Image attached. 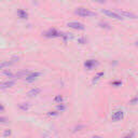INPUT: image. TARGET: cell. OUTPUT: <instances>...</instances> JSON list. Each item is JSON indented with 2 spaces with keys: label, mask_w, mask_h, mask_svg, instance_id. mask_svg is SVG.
I'll return each mask as SVG.
<instances>
[{
  "label": "cell",
  "mask_w": 138,
  "mask_h": 138,
  "mask_svg": "<svg viewBox=\"0 0 138 138\" xmlns=\"http://www.w3.org/2000/svg\"><path fill=\"white\" fill-rule=\"evenodd\" d=\"M76 14H78L79 16H82V17H93V16H96V13L92 12L85 8H78L77 10L75 11Z\"/></svg>",
  "instance_id": "cell-1"
},
{
  "label": "cell",
  "mask_w": 138,
  "mask_h": 138,
  "mask_svg": "<svg viewBox=\"0 0 138 138\" xmlns=\"http://www.w3.org/2000/svg\"><path fill=\"white\" fill-rule=\"evenodd\" d=\"M43 36L44 37H46V38H55V37H61L63 36V33L61 32H58L56 29H49L47 31H46L43 33Z\"/></svg>",
  "instance_id": "cell-2"
},
{
  "label": "cell",
  "mask_w": 138,
  "mask_h": 138,
  "mask_svg": "<svg viewBox=\"0 0 138 138\" xmlns=\"http://www.w3.org/2000/svg\"><path fill=\"white\" fill-rule=\"evenodd\" d=\"M67 25H68L70 28H74V29H79V30L84 29V25L81 23H78V22H69Z\"/></svg>",
  "instance_id": "cell-3"
},
{
  "label": "cell",
  "mask_w": 138,
  "mask_h": 138,
  "mask_svg": "<svg viewBox=\"0 0 138 138\" xmlns=\"http://www.w3.org/2000/svg\"><path fill=\"white\" fill-rule=\"evenodd\" d=\"M111 119L112 121H120L123 119V111L122 110H117L114 111L111 115Z\"/></svg>",
  "instance_id": "cell-4"
},
{
  "label": "cell",
  "mask_w": 138,
  "mask_h": 138,
  "mask_svg": "<svg viewBox=\"0 0 138 138\" xmlns=\"http://www.w3.org/2000/svg\"><path fill=\"white\" fill-rule=\"evenodd\" d=\"M101 12L104 14H106L107 16H109V17H112V18H115V19H121L122 17L119 15V14H117L115 12H112V11H109V10H101Z\"/></svg>",
  "instance_id": "cell-5"
},
{
  "label": "cell",
  "mask_w": 138,
  "mask_h": 138,
  "mask_svg": "<svg viewBox=\"0 0 138 138\" xmlns=\"http://www.w3.org/2000/svg\"><path fill=\"white\" fill-rule=\"evenodd\" d=\"M117 14H119L121 17H122V16H126V17H129V18H136V15H135L134 13L127 12V11H118Z\"/></svg>",
  "instance_id": "cell-6"
},
{
  "label": "cell",
  "mask_w": 138,
  "mask_h": 138,
  "mask_svg": "<svg viewBox=\"0 0 138 138\" xmlns=\"http://www.w3.org/2000/svg\"><path fill=\"white\" fill-rule=\"evenodd\" d=\"M39 76H40L39 72H30V74L28 75L27 77H25V80H26L27 82H32V81L35 80L36 78H38Z\"/></svg>",
  "instance_id": "cell-7"
},
{
  "label": "cell",
  "mask_w": 138,
  "mask_h": 138,
  "mask_svg": "<svg viewBox=\"0 0 138 138\" xmlns=\"http://www.w3.org/2000/svg\"><path fill=\"white\" fill-rule=\"evenodd\" d=\"M97 61H93V60H89V61H86L85 63H84V66L86 67L89 70H91V69H93L95 66H97Z\"/></svg>",
  "instance_id": "cell-8"
},
{
  "label": "cell",
  "mask_w": 138,
  "mask_h": 138,
  "mask_svg": "<svg viewBox=\"0 0 138 138\" xmlns=\"http://www.w3.org/2000/svg\"><path fill=\"white\" fill-rule=\"evenodd\" d=\"M15 84V82L12 80L10 81H4V82L0 83V89H9V88H12V86Z\"/></svg>",
  "instance_id": "cell-9"
},
{
  "label": "cell",
  "mask_w": 138,
  "mask_h": 138,
  "mask_svg": "<svg viewBox=\"0 0 138 138\" xmlns=\"http://www.w3.org/2000/svg\"><path fill=\"white\" fill-rule=\"evenodd\" d=\"M14 63H15V60H12V61H2V63H0V70L3 69V68H5V67L11 66V65L14 64Z\"/></svg>",
  "instance_id": "cell-10"
},
{
  "label": "cell",
  "mask_w": 138,
  "mask_h": 138,
  "mask_svg": "<svg viewBox=\"0 0 138 138\" xmlns=\"http://www.w3.org/2000/svg\"><path fill=\"white\" fill-rule=\"evenodd\" d=\"M40 93H41V89L40 88H36V89L30 90V91L28 92V95H29V96H31V97H33V96H36V95L40 94Z\"/></svg>",
  "instance_id": "cell-11"
},
{
  "label": "cell",
  "mask_w": 138,
  "mask_h": 138,
  "mask_svg": "<svg viewBox=\"0 0 138 138\" xmlns=\"http://www.w3.org/2000/svg\"><path fill=\"white\" fill-rule=\"evenodd\" d=\"M30 74V71L29 70H23V71H19V72H17L14 77H16V78H21V77H27L28 75Z\"/></svg>",
  "instance_id": "cell-12"
},
{
  "label": "cell",
  "mask_w": 138,
  "mask_h": 138,
  "mask_svg": "<svg viewBox=\"0 0 138 138\" xmlns=\"http://www.w3.org/2000/svg\"><path fill=\"white\" fill-rule=\"evenodd\" d=\"M17 15H18V17H21V18H27L28 17V14L26 11H24V10H18L17 11Z\"/></svg>",
  "instance_id": "cell-13"
},
{
  "label": "cell",
  "mask_w": 138,
  "mask_h": 138,
  "mask_svg": "<svg viewBox=\"0 0 138 138\" xmlns=\"http://www.w3.org/2000/svg\"><path fill=\"white\" fill-rule=\"evenodd\" d=\"M63 99H64V98H63L61 95H56L55 98H54V101L56 104H61V103H63Z\"/></svg>",
  "instance_id": "cell-14"
},
{
  "label": "cell",
  "mask_w": 138,
  "mask_h": 138,
  "mask_svg": "<svg viewBox=\"0 0 138 138\" xmlns=\"http://www.w3.org/2000/svg\"><path fill=\"white\" fill-rule=\"evenodd\" d=\"M103 76H104V72H103V71H101V72H98V74L94 77V80H93V82H96V81L99 80L100 77H103Z\"/></svg>",
  "instance_id": "cell-15"
},
{
  "label": "cell",
  "mask_w": 138,
  "mask_h": 138,
  "mask_svg": "<svg viewBox=\"0 0 138 138\" xmlns=\"http://www.w3.org/2000/svg\"><path fill=\"white\" fill-rule=\"evenodd\" d=\"M65 109H66V106H65V105H61H61L57 106V110H60V111H64Z\"/></svg>",
  "instance_id": "cell-16"
},
{
  "label": "cell",
  "mask_w": 138,
  "mask_h": 138,
  "mask_svg": "<svg viewBox=\"0 0 138 138\" xmlns=\"http://www.w3.org/2000/svg\"><path fill=\"white\" fill-rule=\"evenodd\" d=\"M10 135H11V131H10V129H7V131L4 132L3 136H4V137H7V136H10Z\"/></svg>",
  "instance_id": "cell-17"
},
{
  "label": "cell",
  "mask_w": 138,
  "mask_h": 138,
  "mask_svg": "<svg viewBox=\"0 0 138 138\" xmlns=\"http://www.w3.org/2000/svg\"><path fill=\"white\" fill-rule=\"evenodd\" d=\"M99 25H100V26H101V27H105V28H108V29H109V28H110V27H109V26H108V24H106V23H99Z\"/></svg>",
  "instance_id": "cell-18"
},
{
  "label": "cell",
  "mask_w": 138,
  "mask_h": 138,
  "mask_svg": "<svg viewBox=\"0 0 138 138\" xmlns=\"http://www.w3.org/2000/svg\"><path fill=\"white\" fill-rule=\"evenodd\" d=\"M8 120L5 118H0V123H7Z\"/></svg>",
  "instance_id": "cell-19"
},
{
  "label": "cell",
  "mask_w": 138,
  "mask_h": 138,
  "mask_svg": "<svg viewBox=\"0 0 138 138\" xmlns=\"http://www.w3.org/2000/svg\"><path fill=\"white\" fill-rule=\"evenodd\" d=\"M78 42H79V43H81V44H84V43H85V40H84L83 38H81V39H79V40H78Z\"/></svg>",
  "instance_id": "cell-20"
},
{
  "label": "cell",
  "mask_w": 138,
  "mask_h": 138,
  "mask_svg": "<svg viewBox=\"0 0 138 138\" xmlns=\"http://www.w3.org/2000/svg\"><path fill=\"white\" fill-rule=\"evenodd\" d=\"M112 85H121L120 81H115V82H112Z\"/></svg>",
  "instance_id": "cell-21"
},
{
  "label": "cell",
  "mask_w": 138,
  "mask_h": 138,
  "mask_svg": "<svg viewBox=\"0 0 138 138\" xmlns=\"http://www.w3.org/2000/svg\"><path fill=\"white\" fill-rule=\"evenodd\" d=\"M133 136H134V134L131 133V134H128V135H126V136H124V138H132Z\"/></svg>",
  "instance_id": "cell-22"
},
{
  "label": "cell",
  "mask_w": 138,
  "mask_h": 138,
  "mask_svg": "<svg viewBox=\"0 0 138 138\" xmlns=\"http://www.w3.org/2000/svg\"><path fill=\"white\" fill-rule=\"evenodd\" d=\"M57 113H58V112H56V111H53V112H49V113H47V114H49V115H56Z\"/></svg>",
  "instance_id": "cell-23"
},
{
  "label": "cell",
  "mask_w": 138,
  "mask_h": 138,
  "mask_svg": "<svg viewBox=\"0 0 138 138\" xmlns=\"http://www.w3.org/2000/svg\"><path fill=\"white\" fill-rule=\"evenodd\" d=\"M84 126L83 125H80V126H77V127L75 128V131H80V128H83Z\"/></svg>",
  "instance_id": "cell-24"
},
{
  "label": "cell",
  "mask_w": 138,
  "mask_h": 138,
  "mask_svg": "<svg viewBox=\"0 0 138 138\" xmlns=\"http://www.w3.org/2000/svg\"><path fill=\"white\" fill-rule=\"evenodd\" d=\"M19 107H21L22 109H24V110H26V109H28V106H27V105H26V106H25V105H21Z\"/></svg>",
  "instance_id": "cell-25"
},
{
  "label": "cell",
  "mask_w": 138,
  "mask_h": 138,
  "mask_svg": "<svg viewBox=\"0 0 138 138\" xmlns=\"http://www.w3.org/2000/svg\"><path fill=\"white\" fill-rule=\"evenodd\" d=\"M94 1H97V2H99V3H104L105 0H94Z\"/></svg>",
  "instance_id": "cell-26"
},
{
  "label": "cell",
  "mask_w": 138,
  "mask_h": 138,
  "mask_svg": "<svg viewBox=\"0 0 138 138\" xmlns=\"http://www.w3.org/2000/svg\"><path fill=\"white\" fill-rule=\"evenodd\" d=\"M136 101H137V98H134V99L132 100V104H133V105H135V104H136Z\"/></svg>",
  "instance_id": "cell-27"
},
{
  "label": "cell",
  "mask_w": 138,
  "mask_h": 138,
  "mask_svg": "<svg viewBox=\"0 0 138 138\" xmlns=\"http://www.w3.org/2000/svg\"><path fill=\"white\" fill-rule=\"evenodd\" d=\"M3 110H4L3 106H2V105H0V111H3Z\"/></svg>",
  "instance_id": "cell-28"
},
{
  "label": "cell",
  "mask_w": 138,
  "mask_h": 138,
  "mask_svg": "<svg viewBox=\"0 0 138 138\" xmlns=\"http://www.w3.org/2000/svg\"><path fill=\"white\" fill-rule=\"evenodd\" d=\"M92 138H103V137H100V136H94V137H92Z\"/></svg>",
  "instance_id": "cell-29"
}]
</instances>
